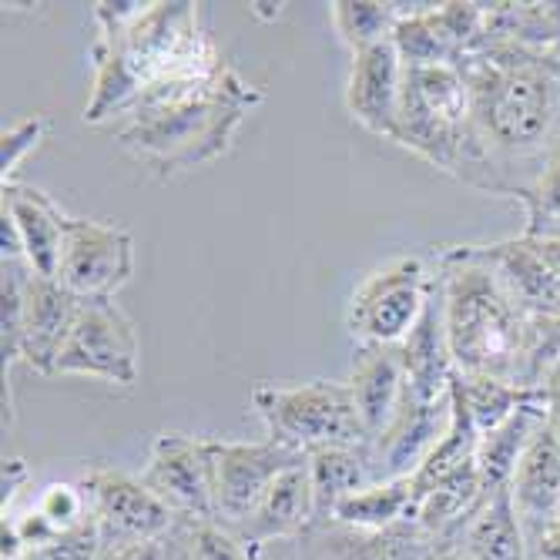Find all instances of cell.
<instances>
[{"label":"cell","instance_id":"obj_10","mask_svg":"<svg viewBox=\"0 0 560 560\" xmlns=\"http://www.w3.org/2000/svg\"><path fill=\"white\" fill-rule=\"evenodd\" d=\"M483 4L450 0V4H413L406 11L399 4V21L393 44L406 68H460L483 40Z\"/></svg>","mask_w":560,"mask_h":560},{"label":"cell","instance_id":"obj_33","mask_svg":"<svg viewBox=\"0 0 560 560\" xmlns=\"http://www.w3.org/2000/svg\"><path fill=\"white\" fill-rule=\"evenodd\" d=\"M47 135V118L34 115L21 125H14L11 131H4V148H0V168H4V182H14V172L21 168V162L31 155V151L44 141Z\"/></svg>","mask_w":560,"mask_h":560},{"label":"cell","instance_id":"obj_25","mask_svg":"<svg viewBox=\"0 0 560 560\" xmlns=\"http://www.w3.org/2000/svg\"><path fill=\"white\" fill-rule=\"evenodd\" d=\"M540 402H544V396H540ZM540 402L524 406V410H517L511 420H503L500 427L480 433L477 470H480V480H483L487 493L511 487V477H514V470L521 464V456L527 453L530 440L544 427V406Z\"/></svg>","mask_w":560,"mask_h":560},{"label":"cell","instance_id":"obj_11","mask_svg":"<svg viewBox=\"0 0 560 560\" xmlns=\"http://www.w3.org/2000/svg\"><path fill=\"white\" fill-rule=\"evenodd\" d=\"M209 460H212L215 521L222 527H235L289 467L305 460V453L289 450L276 440H259V443L209 440Z\"/></svg>","mask_w":560,"mask_h":560},{"label":"cell","instance_id":"obj_5","mask_svg":"<svg viewBox=\"0 0 560 560\" xmlns=\"http://www.w3.org/2000/svg\"><path fill=\"white\" fill-rule=\"evenodd\" d=\"M252 410L266 427V440L289 450L313 453L319 446H366L360 410L346 383H302V386H266L252 389Z\"/></svg>","mask_w":560,"mask_h":560},{"label":"cell","instance_id":"obj_21","mask_svg":"<svg viewBox=\"0 0 560 560\" xmlns=\"http://www.w3.org/2000/svg\"><path fill=\"white\" fill-rule=\"evenodd\" d=\"M399 360H402V373H406V389H410L417 399L436 402V399L450 396L453 355H450L446 326H443V299H440L436 269H433V292H430L423 316L417 319L410 336L399 342Z\"/></svg>","mask_w":560,"mask_h":560},{"label":"cell","instance_id":"obj_2","mask_svg":"<svg viewBox=\"0 0 560 560\" xmlns=\"http://www.w3.org/2000/svg\"><path fill=\"white\" fill-rule=\"evenodd\" d=\"M262 91L229 65L215 74L168 78L138 94L118 141L162 178L222 159Z\"/></svg>","mask_w":560,"mask_h":560},{"label":"cell","instance_id":"obj_14","mask_svg":"<svg viewBox=\"0 0 560 560\" xmlns=\"http://www.w3.org/2000/svg\"><path fill=\"white\" fill-rule=\"evenodd\" d=\"M316 527V500H313V480L310 467L295 464L289 467L262 497L252 511L229 527L238 540H245L252 550H269L272 544L282 540H302Z\"/></svg>","mask_w":560,"mask_h":560},{"label":"cell","instance_id":"obj_27","mask_svg":"<svg viewBox=\"0 0 560 560\" xmlns=\"http://www.w3.org/2000/svg\"><path fill=\"white\" fill-rule=\"evenodd\" d=\"M453 389L460 393L467 413L480 433L500 427L503 420H511L517 410H524V406L540 402V386H517V383L493 380V376L453 373Z\"/></svg>","mask_w":560,"mask_h":560},{"label":"cell","instance_id":"obj_13","mask_svg":"<svg viewBox=\"0 0 560 560\" xmlns=\"http://www.w3.org/2000/svg\"><path fill=\"white\" fill-rule=\"evenodd\" d=\"M450 413H453L450 396L427 402V399H417L410 389H406L389 427L370 443L376 477L380 480L413 477L420 470V464L433 453V446L443 440V433L450 427Z\"/></svg>","mask_w":560,"mask_h":560},{"label":"cell","instance_id":"obj_6","mask_svg":"<svg viewBox=\"0 0 560 560\" xmlns=\"http://www.w3.org/2000/svg\"><path fill=\"white\" fill-rule=\"evenodd\" d=\"M433 272L420 256H396L373 269L349 299L346 326L355 346H399L423 316Z\"/></svg>","mask_w":560,"mask_h":560},{"label":"cell","instance_id":"obj_16","mask_svg":"<svg viewBox=\"0 0 560 560\" xmlns=\"http://www.w3.org/2000/svg\"><path fill=\"white\" fill-rule=\"evenodd\" d=\"M399 91H402V58L389 40L373 44L352 55L346 81V112L366 131L380 138H396L399 118Z\"/></svg>","mask_w":560,"mask_h":560},{"label":"cell","instance_id":"obj_28","mask_svg":"<svg viewBox=\"0 0 560 560\" xmlns=\"http://www.w3.org/2000/svg\"><path fill=\"white\" fill-rule=\"evenodd\" d=\"M329 18L339 40L352 55H360V50L393 37L399 21V4H383V0H336V4H329Z\"/></svg>","mask_w":560,"mask_h":560},{"label":"cell","instance_id":"obj_8","mask_svg":"<svg viewBox=\"0 0 560 560\" xmlns=\"http://www.w3.org/2000/svg\"><path fill=\"white\" fill-rule=\"evenodd\" d=\"M138 477L175 521H215L209 436H188L178 430L159 433Z\"/></svg>","mask_w":560,"mask_h":560},{"label":"cell","instance_id":"obj_12","mask_svg":"<svg viewBox=\"0 0 560 560\" xmlns=\"http://www.w3.org/2000/svg\"><path fill=\"white\" fill-rule=\"evenodd\" d=\"M135 276V238L121 225L68 219L58 279L78 299H115Z\"/></svg>","mask_w":560,"mask_h":560},{"label":"cell","instance_id":"obj_18","mask_svg":"<svg viewBox=\"0 0 560 560\" xmlns=\"http://www.w3.org/2000/svg\"><path fill=\"white\" fill-rule=\"evenodd\" d=\"M78 305L81 299L61 279L31 272L27 295H24V349H21V360L31 370L55 376V363L74 326Z\"/></svg>","mask_w":560,"mask_h":560},{"label":"cell","instance_id":"obj_38","mask_svg":"<svg viewBox=\"0 0 560 560\" xmlns=\"http://www.w3.org/2000/svg\"><path fill=\"white\" fill-rule=\"evenodd\" d=\"M168 560H188V540H185V524L182 521L168 534Z\"/></svg>","mask_w":560,"mask_h":560},{"label":"cell","instance_id":"obj_9","mask_svg":"<svg viewBox=\"0 0 560 560\" xmlns=\"http://www.w3.org/2000/svg\"><path fill=\"white\" fill-rule=\"evenodd\" d=\"M78 483L88 497V511L105 550L168 537L178 524L159 503V497L141 483L138 474H125L115 467H88Z\"/></svg>","mask_w":560,"mask_h":560},{"label":"cell","instance_id":"obj_7","mask_svg":"<svg viewBox=\"0 0 560 560\" xmlns=\"http://www.w3.org/2000/svg\"><path fill=\"white\" fill-rule=\"evenodd\" d=\"M55 376H88L112 386L138 383V329L115 299H81L74 326L55 363Z\"/></svg>","mask_w":560,"mask_h":560},{"label":"cell","instance_id":"obj_36","mask_svg":"<svg viewBox=\"0 0 560 560\" xmlns=\"http://www.w3.org/2000/svg\"><path fill=\"white\" fill-rule=\"evenodd\" d=\"M31 480V470H27V464L24 460H8L4 464V514H8V506L14 503V497L21 493V487Z\"/></svg>","mask_w":560,"mask_h":560},{"label":"cell","instance_id":"obj_31","mask_svg":"<svg viewBox=\"0 0 560 560\" xmlns=\"http://www.w3.org/2000/svg\"><path fill=\"white\" fill-rule=\"evenodd\" d=\"M521 206L527 212L524 235H540L553 222H560V151L547 162V168L530 185V191L521 198Z\"/></svg>","mask_w":560,"mask_h":560},{"label":"cell","instance_id":"obj_17","mask_svg":"<svg viewBox=\"0 0 560 560\" xmlns=\"http://www.w3.org/2000/svg\"><path fill=\"white\" fill-rule=\"evenodd\" d=\"M511 500L534 553L560 514V440L547 430V423L537 430L511 477Z\"/></svg>","mask_w":560,"mask_h":560},{"label":"cell","instance_id":"obj_22","mask_svg":"<svg viewBox=\"0 0 560 560\" xmlns=\"http://www.w3.org/2000/svg\"><path fill=\"white\" fill-rule=\"evenodd\" d=\"M480 252L530 316H557L560 313V282L540 259V252L530 235L521 232L517 238L490 242V245H480Z\"/></svg>","mask_w":560,"mask_h":560},{"label":"cell","instance_id":"obj_4","mask_svg":"<svg viewBox=\"0 0 560 560\" xmlns=\"http://www.w3.org/2000/svg\"><path fill=\"white\" fill-rule=\"evenodd\" d=\"M396 144L417 151L433 168L460 178L474 165L470 84L460 68H406L399 91Z\"/></svg>","mask_w":560,"mask_h":560},{"label":"cell","instance_id":"obj_19","mask_svg":"<svg viewBox=\"0 0 560 560\" xmlns=\"http://www.w3.org/2000/svg\"><path fill=\"white\" fill-rule=\"evenodd\" d=\"M4 201H0V215H8L18 229L24 259L37 276H50L58 279V266H61V248H65V232H68V219L50 195H44L40 188H31L24 182H4Z\"/></svg>","mask_w":560,"mask_h":560},{"label":"cell","instance_id":"obj_35","mask_svg":"<svg viewBox=\"0 0 560 560\" xmlns=\"http://www.w3.org/2000/svg\"><path fill=\"white\" fill-rule=\"evenodd\" d=\"M540 396H544V423L547 430L560 440V363H553L547 370V376L540 380Z\"/></svg>","mask_w":560,"mask_h":560},{"label":"cell","instance_id":"obj_34","mask_svg":"<svg viewBox=\"0 0 560 560\" xmlns=\"http://www.w3.org/2000/svg\"><path fill=\"white\" fill-rule=\"evenodd\" d=\"M97 560H168V537H159V540H138V544H125V547L101 550Z\"/></svg>","mask_w":560,"mask_h":560},{"label":"cell","instance_id":"obj_26","mask_svg":"<svg viewBox=\"0 0 560 560\" xmlns=\"http://www.w3.org/2000/svg\"><path fill=\"white\" fill-rule=\"evenodd\" d=\"M399 521H413V480L393 477L376 480L363 490L346 497L329 524L355 527V530H386Z\"/></svg>","mask_w":560,"mask_h":560},{"label":"cell","instance_id":"obj_39","mask_svg":"<svg viewBox=\"0 0 560 560\" xmlns=\"http://www.w3.org/2000/svg\"><path fill=\"white\" fill-rule=\"evenodd\" d=\"M547 232H560V222H553V225H550ZM540 235H544V232H540Z\"/></svg>","mask_w":560,"mask_h":560},{"label":"cell","instance_id":"obj_1","mask_svg":"<svg viewBox=\"0 0 560 560\" xmlns=\"http://www.w3.org/2000/svg\"><path fill=\"white\" fill-rule=\"evenodd\" d=\"M460 71L470 84L477 148L464 182L524 198L560 151V50L483 44Z\"/></svg>","mask_w":560,"mask_h":560},{"label":"cell","instance_id":"obj_29","mask_svg":"<svg viewBox=\"0 0 560 560\" xmlns=\"http://www.w3.org/2000/svg\"><path fill=\"white\" fill-rule=\"evenodd\" d=\"M31 272L34 269L24 259L4 262V272H0V352H4V373L21 360L24 349V295Z\"/></svg>","mask_w":560,"mask_h":560},{"label":"cell","instance_id":"obj_3","mask_svg":"<svg viewBox=\"0 0 560 560\" xmlns=\"http://www.w3.org/2000/svg\"><path fill=\"white\" fill-rule=\"evenodd\" d=\"M443 326L453 373L493 376L517 386L530 380V313L514 299L480 245H450L436 256Z\"/></svg>","mask_w":560,"mask_h":560},{"label":"cell","instance_id":"obj_20","mask_svg":"<svg viewBox=\"0 0 560 560\" xmlns=\"http://www.w3.org/2000/svg\"><path fill=\"white\" fill-rule=\"evenodd\" d=\"M346 386L355 399L363 430L373 443L389 427V420L396 417L399 402L406 396L399 346H355Z\"/></svg>","mask_w":560,"mask_h":560},{"label":"cell","instance_id":"obj_37","mask_svg":"<svg viewBox=\"0 0 560 560\" xmlns=\"http://www.w3.org/2000/svg\"><path fill=\"white\" fill-rule=\"evenodd\" d=\"M540 259L547 262V269L553 272V279L560 282V232H544V235H530Z\"/></svg>","mask_w":560,"mask_h":560},{"label":"cell","instance_id":"obj_24","mask_svg":"<svg viewBox=\"0 0 560 560\" xmlns=\"http://www.w3.org/2000/svg\"><path fill=\"white\" fill-rule=\"evenodd\" d=\"M305 467H310L313 480V500H316V527L329 524L336 506L376 483V464H373V446H319L305 453Z\"/></svg>","mask_w":560,"mask_h":560},{"label":"cell","instance_id":"obj_15","mask_svg":"<svg viewBox=\"0 0 560 560\" xmlns=\"http://www.w3.org/2000/svg\"><path fill=\"white\" fill-rule=\"evenodd\" d=\"M295 544L302 547V560H430L440 550L417 521H399L386 530L323 524Z\"/></svg>","mask_w":560,"mask_h":560},{"label":"cell","instance_id":"obj_32","mask_svg":"<svg viewBox=\"0 0 560 560\" xmlns=\"http://www.w3.org/2000/svg\"><path fill=\"white\" fill-rule=\"evenodd\" d=\"M37 511L44 514V521L58 534H68V530L81 527L91 517L88 497H84L81 483H50L37 500Z\"/></svg>","mask_w":560,"mask_h":560},{"label":"cell","instance_id":"obj_23","mask_svg":"<svg viewBox=\"0 0 560 560\" xmlns=\"http://www.w3.org/2000/svg\"><path fill=\"white\" fill-rule=\"evenodd\" d=\"M453 547L467 560H534L524 524L514 511L511 487L487 493Z\"/></svg>","mask_w":560,"mask_h":560},{"label":"cell","instance_id":"obj_30","mask_svg":"<svg viewBox=\"0 0 560 560\" xmlns=\"http://www.w3.org/2000/svg\"><path fill=\"white\" fill-rule=\"evenodd\" d=\"M185 540H188V560H266V550H252L219 521L185 524Z\"/></svg>","mask_w":560,"mask_h":560}]
</instances>
